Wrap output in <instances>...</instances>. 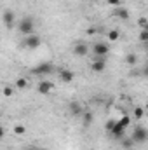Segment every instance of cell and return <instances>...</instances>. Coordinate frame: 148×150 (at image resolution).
Listing matches in <instances>:
<instances>
[{
  "mask_svg": "<svg viewBox=\"0 0 148 150\" xmlns=\"http://www.w3.org/2000/svg\"><path fill=\"white\" fill-rule=\"evenodd\" d=\"M19 33H23L25 37H28V35H33V30H35V21H33V18H30V16H26V18H23L21 21H19Z\"/></svg>",
  "mask_w": 148,
  "mask_h": 150,
  "instance_id": "1",
  "label": "cell"
},
{
  "mask_svg": "<svg viewBox=\"0 0 148 150\" xmlns=\"http://www.w3.org/2000/svg\"><path fill=\"white\" fill-rule=\"evenodd\" d=\"M131 138L134 140L136 145H143L145 142H148V129L143 127V126H136L132 134H131Z\"/></svg>",
  "mask_w": 148,
  "mask_h": 150,
  "instance_id": "2",
  "label": "cell"
},
{
  "mask_svg": "<svg viewBox=\"0 0 148 150\" xmlns=\"http://www.w3.org/2000/svg\"><path fill=\"white\" fill-rule=\"evenodd\" d=\"M52 72H54V67H52L49 61H42L38 67H35V68L32 70L33 75H51Z\"/></svg>",
  "mask_w": 148,
  "mask_h": 150,
  "instance_id": "3",
  "label": "cell"
},
{
  "mask_svg": "<svg viewBox=\"0 0 148 150\" xmlns=\"http://www.w3.org/2000/svg\"><path fill=\"white\" fill-rule=\"evenodd\" d=\"M92 52L96 54V58H105L108 52H110V45L105 44V42H96L92 45Z\"/></svg>",
  "mask_w": 148,
  "mask_h": 150,
  "instance_id": "4",
  "label": "cell"
},
{
  "mask_svg": "<svg viewBox=\"0 0 148 150\" xmlns=\"http://www.w3.org/2000/svg\"><path fill=\"white\" fill-rule=\"evenodd\" d=\"M108 133H110L113 138H117V140H122V138L125 136V127H124V126H122V124H120L118 120H115L113 127H111Z\"/></svg>",
  "mask_w": 148,
  "mask_h": 150,
  "instance_id": "5",
  "label": "cell"
},
{
  "mask_svg": "<svg viewBox=\"0 0 148 150\" xmlns=\"http://www.w3.org/2000/svg\"><path fill=\"white\" fill-rule=\"evenodd\" d=\"M40 44H42V38L38 37V35H28V37L25 38V42H23V45L25 47H28V49H37L40 47Z\"/></svg>",
  "mask_w": 148,
  "mask_h": 150,
  "instance_id": "6",
  "label": "cell"
},
{
  "mask_svg": "<svg viewBox=\"0 0 148 150\" xmlns=\"http://www.w3.org/2000/svg\"><path fill=\"white\" fill-rule=\"evenodd\" d=\"M2 19H4V25H5V28H7V30H11V28L14 26V19H16V14H14V11H11V9L4 11V16H2Z\"/></svg>",
  "mask_w": 148,
  "mask_h": 150,
  "instance_id": "7",
  "label": "cell"
},
{
  "mask_svg": "<svg viewBox=\"0 0 148 150\" xmlns=\"http://www.w3.org/2000/svg\"><path fill=\"white\" fill-rule=\"evenodd\" d=\"M106 68V59L105 58H94V61L91 63V70L96 74H101Z\"/></svg>",
  "mask_w": 148,
  "mask_h": 150,
  "instance_id": "8",
  "label": "cell"
},
{
  "mask_svg": "<svg viewBox=\"0 0 148 150\" xmlns=\"http://www.w3.org/2000/svg\"><path fill=\"white\" fill-rule=\"evenodd\" d=\"M52 89H54V84L49 82V80H40L38 86H37V91L40 93V94H51Z\"/></svg>",
  "mask_w": 148,
  "mask_h": 150,
  "instance_id": "9",
  "label": "cell"
},
{
  "mask_svg": "<svg viewBox=\"0 0 148 150\" xmlns=\"http://www.w3.org/2000/svg\"><path fill=\"white\" fill-rule=\"evenodd\" d=\"M113 16H115V18H120V19H124V21H127L131 14H129V11H127L125 7H120V5H118V7L113 9Z\"/></svg>",
  "mask_w": 148,
  "mask_h": 150,
  "instance_id": "10",
  "label": "cell"
},
{
  "mask_svg": "<svg viewBox=\"0 0 148 150\" xmlns=\"http://www.w3.org/2000/svg\"><path fill=\"white\" fill-rule=\"evenodd\" d=\"M87 52H89V47H87L85 44H75L73 45V54L75 56L84 58V56H87Z\"/></svg>",
  "mask_w": 148,
  "mask_h": 150,
  "instance_id": "11",
  "label": "cell"
},
{
  "mask_svg": "<svg viewBox=\"0 0 148 150\" xmlns=\"http://www.w3.org/2000/svg\"><path fill=\"white\" fill-rule=\"evenodd\" d=\"M58 75H59V79H61L63 82H72V80L75 79V74L72 72V70H66V68L59 70V72H58Z\"/></svg>",
  "mask_w": 148,
  "mask_h": 150,
  "instance_id": "12",
  "label": "cell"
},
{
  "mask_svg": "<svg viewBox=\"0 0 148 150\" xmlns=\"http://www.w3.org/2000/svg\"><path fill=\"white\" fill-rule=\"evenodd\" d=\"M68 110H70L72 115H82V113H84V110H82V107H80V103H78V101H70Z\"/></svg>",
  "mask_w": 148,
  "mask_h": 150,
  "instance_id": "13",
  "label": "cell"
},
{
  "mask_svg": "<svg viewBox=\"0 0 148 150\" xmlns=\"http://www.w3.org/2000/svg\"><path fill=\"white\" fill-rule=\"evenodd\" d=\"M124 61H125L127 67H136V63H138V56H136L134 52H129V54H125Z\"/></svg>",
  "mask_w": 148,
  "mask_h": 150,
  "instance_id": "14",
  "label": "cell"
},
{
  "mask_svg": "<svg viewBox=\"0 0 148 150\" xmlns=\"http://www.w3.org/2000/svg\"><path fill=\"white\" fill-rule=\"evenodd\" d=\"M134 145H136V143H134V140H132L131 136H129V138H125V136L122 138V149L124 150H131Z\"/></svg>",
  "mask_w": 148,
  "mask_h": 150,
  "instance_id": "15",
  "label": "cell"
},
{
  "mask_svg": "<svg viewBox=\"0 0 148 150\" xmlns=\"http://www.w3.org/2000/svg\"><path fill=\"white\" fill-rule=\"evenodd\" d=\"M92 119H94L92 112H84L82 113V122H84V126H89V124L92 122Z\"/></svg>",
  "mask_w": 148,
  "mask_h": 150,
  "instance_id": "16",
  "label": "cell"
},
{
  "mask_svg": "<svg viewBox=\"0 0 148 150\" xmlns=\"http://www.w3.org/2000/svg\"><path fill=\"white\" fill-rule=\"evenodd\" d=\"M16 89H26L28 87V80L25 79V77H19L18 80H16V86H14Z\"/></svg>",
  "mask_w": 148,
  "mask_h": 150,
  "instance_id": "17",
  "label": "cell"
},
{
  "mask_svg": "<svg viewBox=\"0 0 148 150\" xmlns=\"http://www.w3.org/2000/svg\"><path fill=\"white\" fill-rule=\"evenodd\" d=\"M132 117L138 119V120L143 119V117H145V108H143V107H136V108L132 110Z\"/></svg>",
  "mask_w": 148,
  "mask_h": 150,
  "instance_id": "18",
  "label": "cell"
},
{
  "mask_svg": "<svg viewBox=\"0 0 148 150\" xmlns=\"http://www.w3.org/2000/svg\"><path fill=\"white\" fill-rule=\"evenodd\" d=\"M12 131H14V134H16V136H23V134H26V131H28V129H26L25 126L18 124V126H14V129H12Z\"/></svg>",
  "mask_w": 148,
  "mask_h": 150,
  "instance_id": "19",
  "label": "cell"
},
{
  "mask_svg": "<svg viewBox=\"0 0 148 150\" xmlns=\"http://www.w3.org/2000/svg\"><path fill=\"white\" fill-rule=\"evenodd\" d=\"M118 38H120V32H118V30L113 28V30L108 32V40H110V42H117Z\"/></svg>",
  "mask_w": 148,
  "mask_h": 150,
  "instance_id": "20",
  "label": "cell"
},
{
  "mask_svg": "<svg viewBox=\"0 0 148 150\" xmlns=\"http://www.w3.org/2000/svg\"><path fill=\"white\" fill-rule=\"evenodd\" d=\"M138 40H140L141 44H148V30H140Z\"/></svg>",
  "mask_w": 148,
  "mask_h": 150,
  "instance_id": "21",
  "label": "cell"
},
{
  "mask_svg": "<svg viewBox=\"0 0 148 150\" xmlns=\"http://www.w3.org/2000/svg\"><path fill=\"white\" fill-rule=\"evenodd\" d=\"M138 26H140V30H148V18H140Z\"/></svg>",
  "mask_w": 148,
  "mask_h": 150,
  "instance_id": "22",
  "label": "cell"
},
{
  "mask_svg": "<svg viewBox=\"0 0 148 150\" xmlns=\"http://www.w3.org/2000/svg\"><path fill=\"white\" fill-rule=\"evenodd\" d=\"M12 94H14V87H12V86H5V87H4V96H5V98H11Z\"/></svg>",
  "mask_w": 148,
  "mask_h": 150,
  "instance_id": "23",
  "label": "cell"
},
{
  "mask_svg": "<svg viewBox=\"0 0 148 150\" xmlns=\"http://www.w3.org/2000/svg\"><path fill=\"white\" fill-rule=\"evenodd\" d=\"M118 122H120V124H122V126H124V127L127 129V127L131 126V117H129V115H124V117H122V119H120Z\"/></svg>",
  "mask_w": 148,
  "mask_h": 150,
  "instance_id": "24",
  "label": "cell"
},
{
  "mask_svg": "<svg viewBox=\"0 0 148 150\" xmlns=\"http://www.w3.org/2000/svg\"><path fill=\"white\" fill-rule=\"evenodd\" d=\"M113 124H115V120H113V119H108V120H106V124H105V129H106V131H110L111 127H113Z\"/></svg>",
  "mask_w": 148,
  "mask_h": 150,
  "instance_id": "25",
  "label": "cell"
},
{
  "mask_svg": "<svg viewBox=\"0 0 148 150\" xmlns=\"http://www.w3.org/2000/svg\"><path fill=\"white\" fill-rule=\"evenodd\" d=\"M106 2H108V4H110V5H113V7H118V5H120V2H122V0H106Z\"/></svg>",
  "mask_w": 148,
  "mask_h": 150,
  "instance_id": "26",
  "label": "cell"
},
{
  "mask_svg": "<svg viewBox=\"0 0 148 150\" xmlns=\"http://www.w3.org/2000/svg\"><path fill=\"white\" fill-rule=\"evenodd\" d=\"M141 75H143V77H147V79H148V65L145 67V68H143V70H141Z\"/></svg>",
  "mask_w": 148,
  "mask_h": 150,
  "instance_id": "27",
  "label": "cell"
},
{
  "mask_svg": "<svg viewBox=\"0 0 148 150\" xmlns=\"http://www.w3.org/2000/svg\"><path fill=\"white\" fill-rule=\"evenodd\" d=\"M85 33H87V35H94V33H96V28H87Z\"/></svg>",
  "mask_w": 148,
  "mask_h": 150,
  "instance_id": "28",
  "label": "cell"
}]
</instances>
